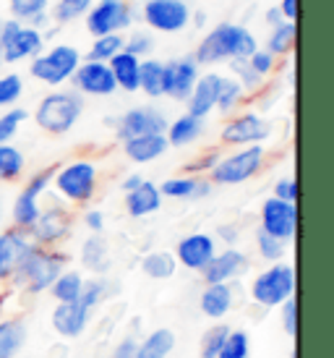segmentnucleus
Masks as SVG:
<instances>
[{
  "label": "nucleus",
  "mask_w": 334,
  "mask_h": 358,
  "mask_svg": "<svg viewBox=\"0 0 334 358\" xmlns=\"http://www.w3.org/2000/svg\"><path fill=\"white\" fill-rule=\"evenodd\" d=\"M108 299V280L102 278H89L84 280V285H81V293H79V303L89 311H94V308L102 303V301Z\"/></svg>",
  "instance_id": "c03bdc74"
},
{
  "label": "nucleus",
  "mask_w": 334,
  "mask_h": 358,
  "mask_svg": "<svg viewBox=\"0 0 334 358\" xmlns=\"http://www.w3.org/2000/svg\"><path fill=\"white\" fill-rule=\"evenodd\" d=\"M97 165L87 157L71 159L66 165H55V173H52V189L58 191L60 199H66L68 204H76V207H84L94 199L97 194Z\"/></svg>",
  "instance_id": "20e7f679"
},
{
  "label": "nucleus",
  "mask_w": 334,
  "mask_h": 358,
  "mask_svg": "<svg viewBox=\"0 0 334 358\" xmlns=\"http://www.w3.org/2000/svg\"><path fill=\"white\" fill-rule=\"evenodd\" d=\"M79 63H81L79 48L60 42V45H52L50 50H42L40 55H34L29 60V76L37 79L40 84H45V87L60 90L76 73Z\"/></svg>",
  "instance_id": "423d86ee"
},
{
  "label": "nucleus",
  "mask_w": 334,
  "mask_h": 358,
  "mask_svg": "<svg viewBox=\"0 0 334 358\" xmlns=\"http://www.w3.org/2000/svg\"><path fill=\"white\" fill-rule=\"evenodd\" d=\"M295 42H298V24L282 21L279 27H272L264 40V50L272 52L277 60L287 58L295 50Z\"/></svg>",
  "instance_id": "7c9ffc66"
},
{
  "label": "nucleus",
  "mask_w": 334,
  "mask_h": 358,
  "mask_svg": "<svg viewBox=\"0 0 334 358\" xmlns=\"http://www.w3.org/2000/svg\"><path fill=\"white\" fill-rule=\"evenodd\" d=\"M217 159H219L217 152H207V155H201L198 159H194V162L186 168V173H191V176H196V173H209V170L217 165Z\"/></svg>",
  "instance_id": "864d4df0"
},
{
  "label": "nucleus",
  "mask_w": 334,
  "mask_h": 358,
  "mask_svg": "<svg viewBox=\"0 0 334 358\" xmlns=\"http://www.w3.org/2000/svg\"><path fill=\"white\" fill-rule=\"evenodd\" d=\"M71 84L81 97H112L118 92L110 66L99 60H81L76 73L71 76Z\"/></svg>",
  "instance_id": "f3484780"
},
{
  "label": "nucleus",
  "mask_w": 334,
  "mask_h": 358,
  "mask_svg": "<svg viewBox=\"0 0 334 358\" xmlns=\"http://www.w3.org/2000/svg\"><path fill=\"white\" fill-rule=\"evenodd\" d=\"M175 332L170 327L152 329L147 338L136 343V358H167L175 350Z\"/></svg>",
  "instance_id": "c756f323"
},
{
  "label": "nucleus",
  "mask_w": 334,
  "mask_h": 358,
  "mask_svg": "<svg viewBox=\"0 0 334 358\" xmlns=\"http://www.w3.org/2000/svg\"><path fill=\"white\" fill-rule=\"evenodd\" d=\"M256 251H259V257L264 259V262L275 264V262H282V259H285L287 243L275 238V236H266L264 230H259V233H256Z\"/></svg>",
  "instance_id": "37998d69"
},
{
  "label": "nucleus",
  "mask_w": 334,
  "mask_h": 358,
  "mask_svg": "<svg viewBox=\"0 0 334 358\" xmlns=\"http://www.w3.org/2000/svg\"><path fill=\"white\" fill-rule=\"evenodd\" d=\"M141 60L144 58H136V55H131V52H126V50H120L115 58L108 60L110 71H112V79H115V87H118L120 92H128V94L138 92Z\"/></svg>",
  "instance_id": "c85d7f7f"
},
{
  "label": "nucleus",
  "mask_w": 334,
  "mask_h": 358,
  "mask_svg": "<svg viewBox=\"0 0 334 358\" xmlns=\"http://www.w3.org/2000/svg\"><path fill=\"white\" fill-rule=\"evenodd\" d=\"M71 230H73V215L60 204H50L48 209H42L37 222L29 228V238L34 241V246L55 249L58 243L68 238Z\"/></svg>",
  "instance_id": "2eb2a0df"
},
{
  "label": "nucleus",
  "mask_w": 334,
  "mask_h": 358,
  "mask_svg": "<svg viewBox=\"0 0 334 358\" xmlns=\"http://www.w3.org/2000/svg\"><path fill=\"white\" fill-rule=\"evenodd\" d=\"M45 50V31L16 19H3L0 27V60L6 66H16L21 60H31Z\"/></svg>",
  "instance_id": "6e6552de"
},
{
  "label": "nucleus",
  "mask_w": 334,
  "mask_h": 358,
  "mask_svg": "<svg viewBox=\"0 0 334 358\" xmlns=\"http://www.w3.org/2000/svg\"><path fill=\"white\" fill-rule=\"evenodd\" d=\"M233 306H235V293L227 282L204 285L201 296H198V308L209 319H225L233 311Z\"/></svg>",
  "instance_id": "393cba45"
},
{
  "label": "nucleus",
  "mask_w": 334,
  "mask_h": 358,
  "mask_svg": "<svg viewBox=\"0 0 334 358\" xmlns=\"http://www.w3.org/2000/svg\"><path fill=\"white\" fill-rule=\"evenodd\" d=\"M136 338H126L120 340L118 345H115V350H112V356L110 358H136Z\"/></svg>",
  "instance_id": "4d7b16f0"
},
{
  "label": "nucleus",
  "mask_w": 334,
  "mask_h": 358,
  "mask_svg": "<svg viewBox=\"0 0 334 358\" xmlns=\"http://www.w3.org/2000/svg\"><path fill=\"white\" fill-rule=\"evenodd\" d=\"M92 6H94V0H52V6H50V21L58 24V27L73 24L81 16H87Z\"/></svg>",
  "instance_id": "f704fd0d"
},
{
  "label": "nucleus",
  "mask_w": 334,
  "mask_h": 358,
  "mask_svg": "<svg viewBox=\"0 0 334 358\" xmlns=\"http://www.w3.org/2000/svg\"><path fill=\"white\" fill-rule=\"evenodd\" d=\"M248 94L246 90L238 84L233 76H222V84H219V94H217V113L222 115H235V110L243 105Z\"/></svg>",
  "instance_id": "e433bc0d"
},
{
  "label": "nucleus",
  "mask_w": 334,
  "mask_h": 358,
  "mask_svg": "<svg viewBox=\"0 0 334 358\" xmlns=\"http://www.w3.org/2000/svg\"><path fill=\"white\" fill-rule=\"evenodd\" d=\"M230 66V76L246 90V94H256V92L264 90L266 79H261L251 66H248V58H235V60H227Z\"/></svg>",
  "instance_id": "58836bf2"
},
{
  "label": "nucleus",
  "mask_w": 334,
  "mask_h": 358,
  "mask_svg": "<svg viewBox=\"0 0 334 358\" xmlns=\"http://www.w3.org/2000/svg\"><path fill=\"white\" fill-rule=\"evenodd\" d=\"M81 285H84V278L76 269H63L55 282L50 285V296L55 299V303H71V301H79Z\"/></svg>",
  "instance_id": "72a5a7b5"
},
{
  "label": "nucleus",
  "mask_w": 334,
  "mask_h": 358,
  "mask_svg": "<svg viewBox=\"0 0 334 358\" xmlns=\"http://www.w3.org/2000/svg\"><path fill=\"white\" fill-rule=\"evenodd\" d=\"M227 335H230V327H227V324H222V322L212 324V327L201 335V353H198V356L217 358V353H219V348H222V343H225Z\"/></svg>",
  "instance_id": "09e8293b"
},
{
  "label": "nucleus",
  "mask_w": 334,
  "mask_h": 358,
  "mask_svg": "<svg viewBox=\"0 0 334 358\" xmlns=\"http://www.w3.org/2000/svg\"><path fill=\"white\" fill-rule=\"evenodd\" d=\"M31 249H34V241L29 238V230L13 228V225L0 230V282H10Z\"/></svg>",
  "instance_id": "a211bd4d"
},
{
  "label": "nucleus",
  "mask_w": 334,
  "mask_h": 358,
  "mask_svg": "<svg viewBox=\"0 0 334 358\" xmlns=\"http://www.w3.org/2000/svg\"><path fill=\"white\" fill-rule=\"evenodd\" d=\"M157 48V40H154V31L149 29H133L131 34H123V50L136 55V58H149Z\"/></svg>",
  "instance_id": "a19ab883"
},
{
  "label": "nucleus",
  "mask_w": 334,
  "mask_h": 358,
  "mask_svg": "<svg viewBox=\"0 0 334 358\" xmlns=\"http://www.w3.org/2000/svg\"><path fill=\"white\" fill-rule=\"evenodd\" d=\"M123 50V34H102L92 40V48L87 52V60H99V63H108L118 52Z\"/></svg>",
  "instance_id": "ea45409f"
},
{
  "label": "nucleus",
  "mask_w": 334,
  "mask_h": 358,
  "mask_svg": "<svg viewBox=\"0 0 334 358\" xmlns=\"http://www.w3.org/2000/svg\"><path fill=\"white\" fill-rule=\"evenodd\" d=\"M27 168V157L13 144H0V183H13Z\"/></svg>",
  "instance_id": "4c0bfd02"
},
{
  "label": "nucleus",
  "mask_w": 334,
  "mask_h": 358,
  "mask_svg": "<svg viewBox=\"0 0 334 358\" xmlns=\"http://www.w3.org/2000/svg\"><path fill=\"white\" fill-rule=\"evenodd\" d=\"M21 94H24V79H21V73H16V71L0 73V110L13 108L21 100Z\"/></svg>",
  "instance_id": "79ce46f5"
},
{
  "label": "nucleus",
  "mask_w": 334,
  "mask_h": 358,
  "mask_svg": "<svg viewBox=\"0 0 334 358\" xmlns=\"http://www.w3.org/2000/svg\"><path fill=\"white\" fill-rule=\"evenodd\" d=\"M27 118L29 113L24 108H8L6 113H0V144H10Z\"/></svg>",
  "instance_id": "de8ad7c7"
},
{
  "label": "nucleus",
  "mask_w": 334,
  "mask_h": 358,
  "mask_svg": "<svg viewBox=\"0 0 334 358\" xmlns=\"http://www.w3.org/2000/svg\"><path fill=\"white\" fill-rule=\"evenodd\" d=\"M159 207H162V194H159V186L154 180L144 178L141 186L126 194V212L133 220L149 217V215L159 212Z\"/></svg>",
  "instance_id": "a878e982"
},
{
  "label": "nucleus",
  "mask_w": 334,
  "mask_h": 358,
  "mask_svg": "<svg viewBox=\"0 0 334 358\" xmlns=\"http://www.w3.org/2000/svg\"><path fill=\"white\" fill-rule=\"evenodd\" d=\"M162 73H165V60H159V58L141 60L138 92H144L149 100H159V97H162Z\"/></svg>",
  "instance_id": "473e14b6"
},
{
  "label": "nucleus",
  "mask_w": 334,
  "mask_h": 358,
  "mask_svg": "<svg viewBox=\"0 0 334 358\" xmlns=\"http://www.w3.org/2000/svg\"><path fill=\"white\" fill-rule=\"evenodd\" d=\"M191 13L194 8L188 0H144L141 6V19L149 31L159 34H177L191 27Z\"/></svg>",
  "instance_id": "9b49d317"
},
{
  "label": "nucleus",
  "mask_w": 334,
  "mask_h": 358,
  "mask_svg": "<svg viewBox=\"0 0 334 358\" xmlns=\"http://www.w3.org/2000/svg\"><path fill=\"white\" fill-rule=\"evenodd\" d=\"M259 222H261L259 230H264L266 236H275V238L290 243V241H295V236H298V204H290V201L269 196V199L261 204Z\"/></svg>",
  "instance_id": "dca6fc26"
},
{
  "label": "nucleus",
  "mask_w": 334,
  "mask_h": 358,
  "mask_svg": "<svg viewBox=\"0 0 334 358\" xmlns=\"http://www.w3.org/2000/svg\"><path fill=\"white\" fill-rule=\"evenodd\" d=\"M217 241H222L225 246H235L238 241H240V230L235 228V225H219L217 228Z\"/></svg>",
  "instance_id": "6e6d98bb"
},
{
  "label": "nucleus",
  "mask_w": 334,
  "mask_h": 358,
  "mask_svg": "<svg viewBox=\"0 0 334 358\" xmlns=\"http://www.w3.org/2000/svg\"><path fill=\"white\" fill-rule=\"evenodd\" d=\"M198 76H201V66L196 63L194 52H191V55H177V58L165 60L162 97H170V100H175V102H186Z\"/></svg>",
  "instance_id": "4468645a"
},
{
  "label": "nucleus",
  "mask_w": 334,
  "mask_h": 358,
  "mask_svg": "<svg viewBox=\"0 0 334 358\" xmlns=\"http://www.w3.org/2000/svg\"><path fill=\"white\" fill-rule=\"evenodd\" d=\"M81 115H84V97L76 90L48 92L31 113L34 123L50 136H63L73 131Z\"/></svg>",
  "instance_id": "7ed1b4c3"
},
{
  "label": "nucleus",
  "mask_w": 334,
  "mask_h": 358,
  "mask_svg": "<svg viewBox=\"0 0 334 358\" xmlns=\"http://www.w3.org/2000/svg\"><path fill=\"white\" fill-rule=\"evenodd\" d=\"M217 251H219L217 249V238L212 233H188V236L177 241L173 257H175L177 267H186L191 272H201Z\"/></svg>",
  "instance_id": "6ab92c4d"
},
{
  "label": "nucleus",
  "mask_w": 334,
  "mask_h": 358,
  "mask_svg": "<svg viewBox=\"0 0 334 358\" xmlns=\"http://www.w3.org/2000/svg\"><path fill=\"white\" fill-rule=\"evenodd\" d=\"M219 84H222V73L207 71L201 73L194 84V90L186 100V113L196 115V118L207 120L217 108V94H219Z\"/></svg>",
  "instance_id": "412c9836"
},
{
  "label": "nucleus",
  "mask_w": 334,
  "mask_h": 358,
  "mask_svg": "<svg viewBox=\"0 0 334 358\" xmlns=\"http://www.w3.org/2000/svg\"><path fill=\"white\" fill-rule=\"evenodd\" d=\"M52 173H55V165L52 168H45L40 173H34L27 186L16 194L13 199V207H10V220H13V228L29 230L42 212L40 199L48 194V189L52 186Z\"/></svg>",
  "instance_id": "9d476101"
},
{
  "label": "nucleus",
  "mask_w": 334,
  "mask_h": 358,
  "mask_svg": "<svg viewBox=\"0 0 334 358\" xmlns=\"http://www.w3.org/2000/svg\"><path fill=\"white\" fill-rule=\"evenodd\" d=\"M204 129H207V120L196 118V115H191V113H183V115H177L175 120H170L165 129V139L170 147H191V144H196L201 136H204Z\"/></svg>",
  "instance_id": "cd10ccee"
},
{
  "label": "nucleus",
  "mask_w": 334,
  "mask_h": 358,
  "mask_svg": "<svg viewBox=\"0 0 334 358\" xmlns=\"http://www.w3.org/2000/svg\"><path fill=\"white\" fill-rule=\"evenodd\" d=\"M167 115L154 105H141V108H131L123 115L112 120L115 126V136L120 141L136 139V136H147V134H165L167 129Z\"/></svg>",
  "instance_id": "ddd939ff"
},
{
  "label": "nucleus",
  "mask_w": 334,
  "mask_h": 358,
  "mask_svg": "<svg viewBox=\"0 0 334 358\" xmlns=\"http://www.w3.org/2000/svg\"><path fill=\"white\" fill-rule=\"evenodd\" d=\"M68 264V257L58 249H45V246H34L27 254V259L21 262V267L16 269V275L10 278V285L21 293L29 296H40L50 285L55 282L60 272Z\"/></svg>",
  "instance_id": "f03ea898"
},
{
  "label": "nucleus",
  "mask_w": 334,
  "mask_h": 358,
  "mask_svg": "<svg viewBox=\"0 0 334 358\" xmlns=\"http://www.w3.org/2000/svg\"><path fill=\"white\" fill-rule=\"evenodd\" d=\"M256 48H261V45L248 27L235 24V21H222L201 37V42L194 50V58H196L198 66L212 69V66H219L227 60L248 58Z\"/></svg>",
  "instance_id": "f257e3e1"
},
{
  "label": "nucleus",
  "mask_w": 334,
  "mask_h": 358,
  "mask_svg": "<svg viewBox=\"0 0 334 358\" xmlns=\"http://www.w3.org/2000/svg\"><path fill=\"white\" fill-rule=\"evenodd\" d=\"M251 353V340L243 329H230V335L225 338L222 348L217 353V358H248Z\"/></svg>",
  "instance_id": "49530a36"
},
{
  "label": "nucleus",
  "mask_w": 334,
  "mask_h": 358,
  "mask_svg": "<svg viewBox=\"0 0 334 358\" xmlns=\"http://www.w3.org/2000/svg\"><path fill=\"white\" fill-rule=\"evenodd\" d=\"M159 186V194L162 199H177V201H198L212 196L215 191V183L209 178H201V176H175V178H167Z\"/></svg>",
  "instance_id": "4be33fe9"
},
{
  "label": "nucleus",
  "mask_w": 334,
  "mask_h": 358,
  "mask_svg": "<svg viewBox=\"0 0 334 358\" xmlns=\"http://www.w3.org/2000/svg\"><path fill=\"white\" fill-rule=\"evenodd\" d=\"M177 262L170 251H149L147 257L141 259V272L149 280H170L175 275Z\"/></svg>",
  "instance_id": "c9c22d12"
},
{
  "label": "nucleus",
  "mask_w": 334,
  "mask_h": 358,
  "mask_svg": "<svg viewBox=\"0 0 334 358\" xmlns=\"http://www.w3.org/2000/svg\"><path fill=\"white\" fill-rule=\"evenodd\" d=\"M141 180H144V176H138V173H131V176H126V178H123L120 189H123V194H128V191H133L136 186H141Z\"/></svg>",
  "instance_id": "bf43d9fd"
},
{
  "label": "nucleus",
  "mask_w": 334,
  "mask_h": 358,
  "mask_svg": "<svg viewBox=\"0 0 334 358\" xmlns=\"http://www.w3.org/2000/svg\"><path fill=\"white\" fill-rule=\"evenodd\" d=\"M279 311H282V329H285V335L287 338H293L295 340V335H298V299H287L282 306H279Z\"/></svg>",
  "instance_id": "3c124183"
},
{
  "label": "nucleus",
  "mask_w": 334,
  "mask_h": 358,
  "mask_svg": "<svg viewBox=\"0 0 334 358\" xmlns=\"http://www.w3.org/2000/svg\"><path fill=\"white\" fill-rule=\"evenodd\" d=\"M84 225L89 233H105V215L99 209H87L84 212Z\"/></svg>",
  "instance_id": "5fc2aeb1"
},
{
  "label": "nucleus",
  "mask_w": 334,
  "mask_h": 358,
  "mask_svg": "<svg viewBox=\"0 0 334 358\" xmlns=\"http://www.w3.org/2000/svg\"><path fill=\"white\" fill-rule=\"evenodd\" d=\"M248 269V257L235 246H225L222 251H217L215 257L209 259V264L198 275L204 278V285H212V282H233L238 280L243 272Z\"/></svg>",
  "instance_id": "aec40b11"
},
{
  "label": "nucleus",
  "mask_w": 334,
  "mask_h": 358,
  "mask_svg": "<svg viewBox=\"0 0 334 358\" xmlns=\"http://www.w3.org/2000/svg\"><path fill=\"white\" fill-rule=\"evenodd\" d=\"M170 150L165 134H147V136H136V139L123 141V155L136 165H149L159 159Z\"/></svg>",
  "instance_id": "bb28decb"
},
{
  "label": "nucleus",
  "mask_w": 334,
  "mask_h": 358,
  "mask_svg": "<svg viewBox=\"0 0 334 358\" xmlns=\"http://www.w3.org/2000/svg\"><path fill=\"white\" fill-rule=\"evenodd\" d=\"M50 6H52V0H8L10 19L24 21V24L40 13H48Z\"/></svg>",
  "instance_id": "a18cd8bd"
},
{
  "label": "nucleus",
  "mask_w": 334,
  "mask_h": 358,
  "mask_svg": "<svg viewBox=\"0 0 334 358\" xmlns=\"http://www.w3.org/2000/svg\"><path fill=\"white\" fill-rule=\"evenodd\" d=\"M89 317H92V311L81 306L79 301L55 303L52 314H50V324H52V329L58 332L60 338H79L89 327Z\"/></svg>",
  "instance_id": "5701e85b"
},
{
  "label": "nucleus",
  "mask_w": 334,
  "mask_h": 358,
  "mask_svg": "<svg viewBox=\"0 0 334 358\" xmlns=\"http://www.w3.org/2000/svg\"><path fill=\"white\" fill-rule=\"evenodd\" d=\"M248 66H251L261 79H269L277 69V58L272 52H266L264 48H256V50L248 55Z\"/></svg>",
  "instance_id": "8fccbe9b"
},
{
  "label": "nucleus",
  "mask_w": 334,
  "mask_h": 358,
  "mask_svg": "<svg viewBox=\"0 0 334 358\" xmlns=\"http://www.w3.org/2000/svg\"><path fill=\"white\" fill-rule=\"evenodd\" d=\"M79 262H81V267L87 269V272L97 275V278H105V275L110 272V264H112V259H110L108 238H105L102 233H92V236L81 243Z\"/></svg>",
  "instance_id": "b1692460"
},
{
  "label": "nucleus",
  "mask_w": 334,
  "mask_h": 358,
  "mask_svg": "<svg viewBox=\"0 0 334 358\" xmlns=\"http://www.w3.org/2000/svg\"><path fill=\"white\" fill-rule=\"evenodd\" d=\"M0 27H3V19H0ZM0 66H3V60H0Z\"/></svg>",
  "instance_id": "680f3d73"
},
{
  "label": "nucleus",
  "mask_w": 334,
  "mask_h": 358,
  "mask_svg": "<svg viewBox=\"0 0 334 358\" xmlns=\"http://www.w3.org/2000/svg\"><path fill=\"white\" fill-rule=\"evenodd\" d=\"M266 165L264 144H251V147H238L225 157L217 159V165L207 173V178L215 186H240L246 180L256 178Z\"/></svg>",
  "instance_id": "39448f33"
},
{
  "label": "nucleus",
  "mask_w": 334,
  "mask_h": 358,
  "mask_svg": "<svg viewBox=\"0 0 334 358\" xmlns=\"http://www.w3.org/2000/svg\"><path fill=\"white\" fill-rule=\"evenodd\" d=\"M272 136V126L269 120L261 118L254 110L230 115L222 131H219V141L227 147H251V144H264Z\"/></svg>",
  "instance_id": "f8f14e48"
},
{
  "label": "nucleus",
  "mask_w": 334,
  "mask_h": 358,
  "mask_svg": "<svg viewBox=\"0 0 334 358\" xmlns=\"http://www.w3.org/2000/svg\"><path fill=\"white\" fill-rule=\"evenodd\" d=\"M275 199L290 201V204H298V180L293 176H285L275 183V191H272Z\"/></svg>",
  "instance_id": "603ef678"
},
{
  "label": "nucleus",
  "mask_w": 334,
  "mask_h": 358,
  "mask_svg": "<svg viewBox=\"0 0 334 358\" xmlns=\"http://www.w3.org/2000/svg\"><path fill=\"white\" fill-rule=\"evenodd\" d=\"M27 343L24 319H3L0 322V358H16Z\"/></svg>",
  "instance_id": "2f4dec72"
},
{
  "label": "nucleus",
  "mask_w": 334,
  "mask_h": 358,
  "mask_svg": "<svg viewBox=\"0 0 334 358\" xmlns=\"http://www.w3.org/2000/svg\"><path fill=\"white\" fill-rule=\"evenodd\" d=\"M87 31L92 37L102 34H123L133 27L136 21V8L131 0H94V6L84 16Z\"/></svg>",
  "instance_id": "1a4fd4ad"
},
{
  "label": "nucleus",
  "mask_w": 334,
  "mask_h": 358,
  "mask_svg": "<svg viewBox=\"0 0 334 358\" xmlns=\"http://www.w3.org/2000/svg\"><path fill=\"white\" fill-rule=\"evenodd\" d=\"M264 19H266V24H269V29H272V27H279V24L285 21V19H282V13H279L277 8H269V10H266Z\"/></svg>",
  "instance_id": "052dcab7"
},
{
  "label": "nucleus",
  "mask_w": 334,
  "mask_h": 358,
  "mask_svg": "<svg viewBox=\"0 0 334 358\" xmlns=\"http://www.w3.org/2000/svg\"><path fill=\"white\" fill-rule=\"evenodd\" d=\"M277 10L282 13V19L290 21V24H298V13H300V8H298V0H282L279 6H277Z\"/></svg>",
  "instance_id": "13d9d810"
},
{
  "label": "nucleus",
  "mask_w": 334,
  "mask_h": 358,
  "mask_svg": "<svg viewBox=\"0 0 334 358\" xmlns=\"http://www.w3.org/2000/svg\"><path fill=\"white\" fill-rule=\"evenodd\" d=\"M251 301L261 308H279L295 296V269L285 262H275L261 269L251 282Z\"/></svg>",
  "instance_id": "0eeeda50"
}]
</instances>
